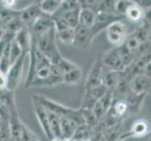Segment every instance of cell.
<instances>
[{"label": "cell", "instance_id": "1", "mask_svg": "<svg viewBox=\"0 0 151 141\" xmlns=\"http://www.w3.org/2000/svg\"><path fill=\"white\" fill-rule=\"evenodd\" d=\"M32 98L36 99L47 111L57 115L59 118H69L74 121L78 125L86 124L81 108H71L63 106V104L56 103L43 95H39V94L33 95Z\"/></svg>", "mask_w": 151, "mask_h": 141}, {"label": "cell", "instance_id": "2", "mask_svg": "<svg viewBox=\"0 0 151 141\" xmlns=\"http://www.w3.org/2000/svg\"><path fill=\"white\" fill-rule=\"evenodd\" d=\"M36 43L40 53L43 55L46 59H48L53 65L62 56L56 44L55 27H52L43 34L37 36Z\"/></svg>", "mask_w": 151, "mask_h": 141}, {"label": "cell", "instance_id": "3", "mask_svg": "<svg viewBox=\"0 0 151 141\" xmlns=\"http://www.w3.org/2000/svg\"><path fill=\"white\" fill-rule=\"evenodd\" d=\"M27 56L28 54L23 53L12 65H10L9 71L6 74V78H7L6 90H7L10 92H14L17 90V87L21 82V79H22L23 68H24L25 59H27Z\"/></svg>", "mask_w": 151, "mask_h": 141}, {"label": "cell", "instance_id": "4", "mask_svg": "<svg viewBox=\"0 0 151 141\" xmlns=\"http://www.w3.org/2000/svg\"><path fill=\"white\" fill-rule=\"evenodd\" d=\"M105 31L109 43L116 45V47L121 46L128 37L127 27L121 21H116L112 23Z\"/></svg>", "mask_w": 151, "mask_h": 141}, {"label": "cell", "instance_id": "5", "mask_svg": "<svg viewBox=\"0 0 151 141\" xmlns=\"http://www.w3.org/2000/svg\"><path fill=\"white\" fill-rule=\"evenodd\" d=\"M122 18H124V16H121V15L118 14L96 12L95 23L93 25V27L90 28L91 38L94 40V38L99 33H101L103 30H106V28L112 23L116 22V21H121Z\"/></svg>", "mask_w": 151, "mask_h": 141}, {"label": "cell", "instance_id": "6", "mask_svg": "<svg viewBox=\"0 0 151 141\" xmlns=\"http://www.w3.org/2000/svg\"><path fill=\"white\" fill-rule=\"evenodd\" d=\"M103 66L101 62V57L99 56L98 59L93 62L89 72L87 74V77L86 80V90H89L91 87H97L101 84V77H102Z\"/></svg>", "mask_w": 151, "mask_h": 141}, {"label": "cell", "instance_id": "7", "mask_svg": "<svg viewBox=\"0 0 151 141\" xmlns=\"http://www.w3.org/2000/svg\"><path fill=\"white\" fill-rule=\"evenodd\" d=\"M93 39L91 38L90 29L82 25H78L74 28L73 46L80 50H87L90 47Z\"/></svg>", "mask_w": 151, "mask_h": 141}, {"label": "cell", "instance_id": "8", "mask_svg": "<svg viewBox=\"0 0 151 141\" xmlns=\"http://www.w3.org/2000/svg\"><path fill=\"white\" fill-rule=\"evenodd\" d=\"M32 102H33V107H34V112L36 117H37L39 123L40 125L41 129L46 135L48 140L53 139V135H52L51 130H50V124H49V119H48V113L47 110L41 106V104L36 100V99L32 98Z\"/></svg>", "mask_w": 151, "mask_h": 141}, {"label": "cell", "instance_id": "9", "mask_svg": "<svg viewBox=\"0 0 151 141\" xmlns=\"http://www.w3.org/2000/svg\"><path fill=\"white\" fill-rule=\"evenodd\" d=\"M129 87L131 92L135 95L147 94L150 87V77L145 74L134 75L129 82Z\"/></svg>", "mask_w": 151, "mask_h": 141}, {"label": "cell", "instance_id": "10", "mask_svg": "<svg viewBox=\"0 0 151 141\" xmlns=\"http://www.w3.org/2000/svg\"><path fill=\"white\" fill-rule=\"evenodd\" d=\"M101 57V62L103 68H105L107 70L110 71H114V72H122L124 70V67L122 64V61L119 54L114 48L109 52H106Z\"/></svg>", "mask_w": 151, "mask_h": 141}, {"label": "cell", "instance_id": "11", "mask_svg": "<svg viewBox=\"0 0 151 141\" xmlns=\"http://www.w3.org/2000/svg\"><path fill=\"white\" fill-rule=\"evenodd\" d=\"M40 13L41 12L38 3H32L22 9L17 10L18 17L21 20V22L27 27H30L32 25L34 21L37 19Z\"/></svg>", "mask_w": 151, "mask_h": 141}, {"label": "cell", "instance_id": "12", "mask_svg": "<svg viewBox=\"0 0 151 141\" xmlns=\"http://www.w3.org/2000/svg\"><path fill=\"white\" fill-rule=\"evenodd\" d=\"M52 27H54V23L52 17L49 16V15L40 13L37 17V19L34 21V23L29 27V29L30 32L37 37V36L43 34Z\"/></svg>", "mask_w": 151, "mask_h": 141}, {"label": "cell", "instance_id": "13", "mask_svg": "<svg viewBox=\"0 0 151 141\" xmlns=\"http://www.w3.org/2000/svg\"><path fill=\"white\" fill-rule=\"evenodd\" d=\"M14 40L22 49L23 53L28 54L31 47V43H32V34L30 32L29 27H24L19 31H17L14 36Z\"/></svg>", "mask_w": 151, "mask_h": 141}, {"label": "cell", "instance_id": "14", "mask_svg": "<svg viewBox=\"0 0 151 141\" xmlns=\"http://www.w3.org/2000/svg\"><path fill=\"white\" fill-rule=\"evenodd\" d=\"M120 82V74L119 72H114L107 70L103 68L102 71V77H101V84L105 87L108 90L114 91Z\"/></svg>", "mask_w": 151, "mask_h": 141}, {"label": "cell", "instance_id": "15", "mask_svg": "<svg viewBox=\"0 0 151 141\" xmlns=\"http://www.w3.org/2000/svg\"><path fill=\"white\" fill-rule=\"evenodd\" d=\"M78 126L79 125L74 121H72V119L69 118H60L61 140L72 138Z\"/></svg>", "mask_w": 151, "mask_h": 141}, {"label": "cell", "instance_id": "16", "mask_svg": "<svg viewBox=\"0 0 151 141\" xmlns=\"http://www.w3.org/2000/svg\"><path fill=\"white\" fill-rule=\"evenodd\" d=\"M149 123L144 119H140L135 121L129 130V134L127 135L135 137H145L149 134Z\"/></svg>", "mask_w": 151, "mask_h": 141}, {"label": "cell", "instance_id": "17", "mask_svg": "<svg viewBox=\"0 0 151 141\" xmlns=\"http://www.w3.org/2000/svg\"><path fill=\"white\" fill-rule=\"evenodd\" d=\"M124 16L133 23H138V22H141L142 20H145V10L143 9L141 7H139L138 5L133 1V3L127 9V12L125 13Z\"/></svg>", "mask_w": 151, "mask_h": 141}, {"label": "cell", "instance_id": "18", "mask_svg": "<svg viewBox=\"0 0 151 141\" xmlns=\"http://www.w3.org/2000/svg\"><path fill=\"white\" fill-rule=\"evenodd\" d=\"M41 13L53 16V15L58 10L61 0H42L38 3Z\"/></svg>", "mask_w": 151, "mask_h": 141}, {"label": "cell", "instance_id": "19", "mask_svg": "<svg viewBox=\"0 0 151 141\" xmlns=\"http://www.w3.org/2000/svg\"><path fill=\"white\" fill-rule=\"evenodd\" d=\"M95 18H96L95 12L87 9H80V13H79L80 25L90 29L95 23Z\"/></svg>", "mask_w": 151, "mask_h": 141}, {"label": "cell", "instance_id": "20", "mask_svg": "<svg viewBox=\"0 0 151 141\" xmlns=\"http://www.w3.org/2000/svg\"><path fill=\"white\" fill-rule=\"evenodd\" d=\"M82 75H83V72H82L81 68L77 67L76 69L62 75V84H67V85L78 84L82 79Z\"/></svg>", "mask_w": 151, "mask_h": 141}, {"label": "cell", "instance_id": "21", "mask_svg": "<svg viewBox=\"0 0 151 141\" xmlns=\"http://www.w3.org/2000/svg\"><path fill=\"white\" fill-rule=\"evenodd\" d=\"M79 13H80V9H75V10H71V12H68L55 13V14L60 15V16L65 20L68 27L70 28L74 29L77 25H79Z\"/></svg>", "mask_w": 151, "mask_h": 141}, {"label": "cell", "instance_id": "22", "mask_svg": "<svg viewBox=\"0 0 151 141\" xmlns=\"http://www.w3.org/2000/svg\"><path fill=\"white\" fill-rule=\"evenodd\" d=\"M48 113V119H49V124H50V130L53 138H58L61 139V130H60V118L57 115L49 112Z\"/></svg>", "mask_w": 151, "mask_h": 141}, {"label": "cell", "instance_id": "23", "mask_svg": "<svg viewBox=\"0 0 151 141\" xmlns=\"http://www.w3.org/2000/svg\"><path fill=\"white\" fill-rule=\"evenodd\" d=\"M54 66L55 67V69L58 71L60 72V74H62V75L72 71V70L76 69L77 67H79L78 65H76L74 62L65 59L63 56H62L60 59L55 62V63L54 64Z\"/></svg>", "mask_w": 151, "mask_h": 141}, {"label": "cell", "instance_id": "24", "mask_svg": "<svg viewBox=\"0 0 151 141\" xmlns=\"http://www.w3.org/2000/svg\"><path fill=\"white\" fill-rule=\"evenodd\" d=\"M56 40H59L61 43L65 45H72L74 40V29L67 28L61 31L55 32Z\"/></svg>", "mask_w": 151, "mask_h": 141}, {"label": "cell", "instance_id": "25", "mask_svg": "<svg viewBox=\"0 0 151 141\" xmlns=\"http://www.w3.org/2000/svg\"><path fill=\"white\" fill-rule=\"evenodd\" d=\"M147 94H143V95H135V94L132 93L129 94L128 98L126 99L127 104H128V111L129 110H132L133 112L135 110H139L140 106L143 103L144 98Z\"/></svg>", "mask_w": 151, "mask_h": 141}, {"label": "cell", "instance_id": "26", "mask_svg": "<svg viewBox=\"0 0 151 141\" xmlns=\"http://www.w3.org/2000/svg\"><path fill=\"white\" fill-rule=\"evenodd\" d=\"M91 128L86 124L79 125L77 127L76 131L72 137V139L74 141H83V140H88L90 139V133Z\"/></svg>", "mask_w": 151, "mask_h": 141}, {"label": "cell", "instance_id": "27", "mask_svg": "<svg viewBox=\"0 0 151 141\" xmlns=\"http://www.w3.org/2000/svg\"><path fill=\"white\" fill-rule=\"evenodd\" d=\"M113 109V115L116 118H122L128 112V104L125 100L116 101L111 107Z\"/></svg>", "mask_w": 151, "mask_h": 141}, {"label": "cell", "instance_id": "28", "mask_svg": "<svg viewBox=\"0 0 151 141\" xmlns=\"http://www.w3.org/2000/svg\"><path fill=\"white\" fill-rule=\"evenodd\" d=\"M78 9H80L79 1H76V0H64V1H61L60 7L55 13L68 12Z\"/></svg>", "mask_w": 151, "mask_h": 141}, {"label": "cell", "instance_id": "29", "mask_svg": "<svg viewBox=\"0 0 151 141\" xmlns=\"http://www.w3.org/2000/svg\"><path fill=\"white\" fill-rule=\"evenodd\" d=\"M114 4H116V1H114V0H104V1H99L97 12H105V13L116 14V9H114Z\"/></svg>", "mask_w": 151, "mask_h": 141}, {"label": "cell", "instance_id": "30", "mask_svg": "<svg viewBox=\"0 0 151 141\" xmlns=\"http://www.w3.org/2000/svg\"><path fill=\"white\" fill-rule=\"evenodd\" d=\"M132 3H133V1H129V0H119V1H116V4H114V9H116V14L124 16L125 13L127 12V9Z\"/></svg>", "mask_w": 151, "mask_h": 141}, {"label": "cell", "instance_id": "31", "mask_svg": "<svg viewBox=\"0 0 151 141\" xmlns=\"http://www.w3.org/2000/svg\"><path fill=\"white\" fill-rule=\"evenodd\" d=\"M22 54H23L22 49L20 48L19 45L17 44V43L13 39L12 40V43H10V46H9V59H10V62H12V64Z\"/></svg>", "mask_w": 151, "mask_h": 141}, {"label": "cell", "instance_id": "32", "mask_svg": "<svg viewBox=\"0 0 151 141\" xmlns=\"http://www.w3.org/2000/svg\"><path fill=\"white\" fill-rule=\"evenodd\" d=\"M0 5L7 9H12L13 7L16 5V1L15 0H5V1L0 2Z\"/></svg>", "mask_w": 151, "mask_h": 141}, {"label": "cell", "instance_id": "33", "mask_svg": "<svg viewBox=\"0 0 151 141\" xmlns=\"http://www.w3.org/2000/svg\"><path fill=\"white\" fill-rule=\"evenodd\" d=\"M7 87V78L6 74L0 72V90H6Z\"/></svg>", "mask_w": 151, "mask_h": 141}, {"label": "cell", "instance_id": "34", "mask_svg": "<svg viewBox=\"0 0 151 141\" xmlns=\"http://www.w3.org/2000/svg\"><path fill=\"white\" fill-rule=\"evenodd\" d=\"M143 138L144 137H131V135H127V137L123 138L121 141H147Z\"/></svg>", "mask_w": 151, "mask_h": 141}, {"label": "cell", "instance_id": "35", "mask_svg": "<svg viewBox=\"0 0 151 141\" xmlns=\"http://www.w3.org/2000/svg\"><path fill=\"white\" fill-rule=\"evenodd\" d=\"M51 141H62L61 139H58V138H53Z\"/></svg>", "mask_w": 151, "mask_h": 141}, {"label": "cell", "instance_id": "36", "mask_svg": "<svg viewBox=\"0 0 151 141\" xmlns=\"http://www.w3.org/2000/svg\"><path fill=\"white\" fill-rule=\"evenodd\" d=\"M83 141H91L90 139H88V140H83Z\"/></svg>", "mask_w": 151, "mask_h": 141}, {"label": "cell", "instance_id": "37", "mask_svg": "<svg viewBox=\"0 0 151 141\" xmlns=\"http://www.w3.org/2000/svg\"><path fill=\"white\" fill-rule=\"evenodd\" d=\"M0 123H1V121H0Z\"/></svg>", "mask_w": 151, "mask_h": 141}]
</instances>
